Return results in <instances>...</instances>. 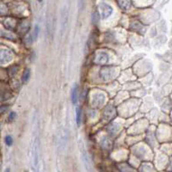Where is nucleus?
Returning <instances> with one entry per match:
<instances>
[{
	"mask_svg": "<svg viewBox=\"0 0 172 172\" xmlns=\"http://www.w3.org/2000/svg\"><path fill=\"white\" fill-rule=\"evenodd\" d=\"M30 74H31V72H30V69H26L24 72H23V77H22V81L23 83L27 82L30 78Z\"/></svg>",
	"mask_w": 172,
	"mask_h": 172,
	"instance_id": "7",
	"label": "nucleus"
},
{
	"mask_svg": "<svg viewBox=\"0 0 172 172\" xmlns=\"http://www.w3.org/2000/svg\"><path fill=\"white\" fill-rule=\"evenodd\" d=\"M13 58L12 53L6 50H0V62L1 63H7L11 61Z\"/></svg>",
	"mask_w": 172,
	"mask_h": 172,
	"instance_id": "4",
	"label": "nucleus"
},
{
	"mask_svg": "<svg viewBox=\"0 0 172 172\" xmlns=\"http://www.w3.org/2000/svg\"><path fill=\"white\" fill-rule=\"evenodd\" d=\"M118 4L123 9H128L131 6V0H118Z\"/></svg>",
	"mask_w": 172,
	"mask_h": 172,
	"instance_id": "5",
	"label": "nucleus"
},
{
	"mask_svg": "<svg viewBox=\"0 0 172 172\" xmlns=\"http://www.w3.org/2000/svg\"><path fill=\"white\" fill-rule=\"evenodd\" d=\"M15 113L14 112H11L10 113V115L8 116V120L10 121V122H12V121H14V118H15Z\"/></svg>",
	"mask_w": 172,
	"mask_h": 172,
	"instance_id": "11",
	"label": "nucleus"
},
{
	"mask_svg": "<svg viewBox=\"0 0 172 172\" xmlns=\"http://www.w3.org/2000/svg\"><path fill=\"white\" fill-rule=\"evenodd\" d=\"M115 74L114 73V69L111 67H107V68H103L101 69V71L100 72V75L101 76V78L103 80H110L113 75Z\"/></svg>",
	"mask_w": 172,
	"mask_h": 172,
	"instance_id": "3",
	"label": "nucleus"
},
{
	"mask_svg": "<svg viewBox=\"0 0 172 172\" xmlns=\"http://www.w3.org/2000/svg\"><path fill=\"white\" fill-rule=\"evenodd\" d=\"M5 141H6V145H8V146H11V145H12V143H13V138L11 137V136H6Z\"/></svg>",
	"mask_w": 172,
	"mask_h": 172,
	"instance_id": "10",
	"label": "nucleus"
},
{
	"mask_svg": "<svg viewBox=\"0 0 172 172\" xmlns=\"http://www.w3.org/2000/svg\"><path fill=\"white\" fill-rule=\"evenodd\" d=\"M81 117H82V110L81 109H78L77 112H76V122H77L78 126H80L81 124Z\"/></svg>",
	"mask_w": 172,
	"mask_h": 172,
	"instance_id": "9",
	"label": "nucleus"
},
{
	"mask_svg": "<svg viewBox=\"0 0 172 172\" xmlns=\"http://www.w3.org/2000/svg\"><path fill=\"white\" fill-rule=\"evenodd\" d=\"M109 61V56L106 52H99L95 57L94 62L97 65H106Z\"/></svg>",
	"mask_w": 172,
	"mask_h": 172,
	"instance_id": "2",
	"label": "nucleus"
},
{
	"mask_svg": "<svg viewBox=\"0 0 172 172\" xmlns=\"http://www.w3.org/2000/svg\"><path fill=\"white\" fill-rule=\"evenodd\" d=\"M38 1H40V2H41V1H42V0H38Z\"/></svg>",
	"mask_w": 172,
	"mask_h": 172,
	"instance_id": "12",
	"label": "nucleus"
},
{
	"mask_svg": "<svg viewBox=\"0 0 172 172\" xmlns=\"http://www.w3.org/2000/svg\"><path fill=\"white\" fill-rule=\"evenodd\" d=\"M112 12H113V9L110 6L105 3H101L99 5V13L102 19L108 18L112 14Z\"/></svg>",
	"mask_w": 172,
	"mask_h": 172,
	"instance_id": "1",
	"label": "nucleus"
},
{
	"mask_svg": "<svg viewBox=\"0 0 172 172\" xmlns=\"http://www.w3.org/2000/svg\"><path fill=\"white\" fill-rule=\"evenodd\" d=\"M100 19V14L99 12H94L92 14V22L94 23H97Z\"/></svg>",
	"mask_w": 172,
	"mask_h": 172,
	"instance_id": "8",
	"label": "nucleus"
},
{
	"mask_svg": "<svg viewBox=\"0 0 172 172\" xmlns=\"http://www.w3.org/2000/svg\"><path fill=\"white\" fill-rule=\"evenodd\" d=\"M77 94H78V87H77V85H74L72 90V93H71V100L73 103H76V100H77Z\"/></svg>",
	"mask_w": 172,
	"mask_h": 172,
	"instance_id": "6",
	"label": "nucleus"
}]
</instances>
